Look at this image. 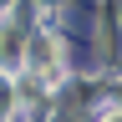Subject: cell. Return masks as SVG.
Wrapping results in <instances>:
<instances>
[{
    "instance_id": "1",
    "label": "cell",
    "mask_w": 122,
    "mask_h": 122,
    "mask_svg": "<svg viewBox=\"0 0 122 122\" xmlns=\"http://www.w3.org/2000/svg\"><path fill=\"white\" fill-rule=\"evenodd\" d=\"M30 66H36V71H51V41H36V46H30Z\"/></svg>"
},
{
    "instance_id": "2",
    "label": "cell",
    "mask_w": 122,
    "mask_h": 122,
    "mask_svg": "<svg viewBox=\"0 0 122 122\" xmlns=\"http://www.w3.org/2000/svg\"><path fill=\"white\" fill-rule=\"evenodd\" d=\"M102 122H122V112H107V117H102Z\"/></svg>"
}]
</instances>
